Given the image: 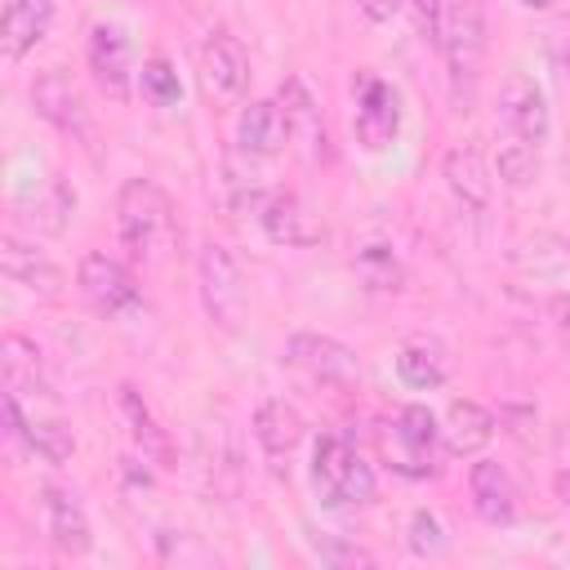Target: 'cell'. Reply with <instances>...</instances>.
I'll return each mask as SVG.
<instances>
[{
	"mask_svg": "<svg viewBox=\"0 0 570 570\" xmlns=\"http://www.w3.org/2000/svg\"><path fill=\"white\" fill-rule=\"evenodd\" d=\"M285 142H289V134H285L281 102L258 98V102L240 107V116H236V147L245 156H276Z\"/></svg>",
	"mask_w": 570,
	"mask_h": 570,
	"instance_id": "cb8c5ba5",
	"label": "cell"
},
{
	"mask_svg": "<svg viewBox=\"0 0 570 570\" xmlns=\"http://www.w3.org/2000/svg\"><path fill=\"white\" fill-rule=\"evenodd\" d=\"M71 214H76V187H71L67 178H49L45 191L22 205V223H27L31 232H45V236L67 232Z\"/></svg>",
	"mask_w": 570,
	"mask_h": 570,
	"instance_id": "484cf974",
	"label": "cell"
},
{
	"mask_svg": "<svg viewBox=\"0 0 570 570\" xmlns=\"http://www.w3.org/2000/svg\"><path fill=\"white\" fill-rule=\"evenodd\" d=\"M254 218L263 223L267 240H276L285 249H307V245H316L325 236V227L316 223V214L294 191H267V200H263V209Z\"/></svg>",
	"mask_w": 570,
	"mask_h": 570,
	"instance_id": "5bb4252c",
	"label": "cell"
},
{
	"mask_svg": "<svg viewBox=\"0 0 570 570\" xmlns=\"http://www.w3.org/2000/svg\"><path fill=\"white\" fill-rule=\"evenodd\" d=\"M468 490H472V508L485 525H512L517 521V485L499 463H490V459L472 463Z\"/></svg>",
	"mask_w": 570,
	"mask_h": 570,
	"instance_id": "d6986e66",
	"label": "cell"
},
{
	"mask_svg": "<svg viewBox=\"0 0 570 570\" xmlns=\"http://www.w3.org/2000/svg\"><path fill=\"white\" fill-rule=\"evenodd\" d=\"M200 89L214 107H236L249 89V53L232 31H209L196 53Z\"/></svg>",
	"mask_w": 570,
	"mask_h": 570,
	"instance_id": "5b68a950",
	"label": "cell"
},
{
	"mask_svg": "<svg viewBox=\"0 0 570 570\" xmlns=\"http://www.w3.org/2000/svg\"><path fill=\"white\" fill-rule=\"evenodd\" d=\"M352 94H356V142L365 151H383L396 129H401V98L387 80L379 76H356L352 80Z\"/></svg>",
	"mask_w": 570,
	"mask_h": 570,
	"instance_id": "30bf717a",
	"label": "cell"
},
{
	"mask_svg": "<svg viewBox=\"0 0 570 570\" xmlns=\"http://www.w3.org/2000/svg\"><path fill=\"white\" fill-rule=\"evenodd\" d=\"M0 365H4V387L18 396H53V383L45 374V356L31 338L4 334L0 343Z\"/></svg>",
	"mask_w": 570,
	"mask_h": 570,
	"instance_id": "44dd1931",
	"label": "cell"
},
{
	"mask_svg": "<svg viewBox=\"0 0 570 570\" xmlns=\"http://www.w3.org/2000/svg\"><path fill=\"white\" fill-rule=\"evenodd\" d=\"M196 285H200V303L205 316L218 330H236L245 316V281H240V263L232 258L227 245L205 240L196 254Z\"/></svg>",
	"mask_w": 570,
	"mask_h": 570,
	"instance_id": "277c9868",
	"label": "cell"
},
{
	"mask_svg": "<svg viewBox=\"0 0 570 570\" xmlns=\"http://www.w3.org/2000/svg\"><path fill=\"white\" fill-rule=\"evenodd\" d=\"M138 89L151 107H178L183 102V80H178L169 58H147L138 71Z\"/></svg>",
	"mask_w": 570,
	"mask_h": 570,
	"instance_id": "4dcf8cb0",
	"label": "cell"
},
{
	"mask_svg": "<svg viewBox=\"0 0 570 570\" xmlns=\"http://www.w3.org/2000/svg\"><path fill=\"white\" fill-rule=\"evenodd\" d=\"M512 263L521 272H534V276H557V272L570 267V245L557 240V236H534V240L512 249Z\"/></svg>",
	"mask_w": 570,
	"mask_h": 570,
	"instance_id": "f546056e",
	"label": "cell"
},
{
	"mask_svg": "<svg viewBox=\"0 0 570 570\" xmlns=\"http://www.w3.org/2000/svg\"><path fill=\"white\" fill-rule=\"evenodd\" d=\"M40 508H45V525H49V543L62 552V557H85L94 548V530H89V517L80 508V499L62 485H45L40 490Z\"/></svg>",
	"mask_w": 570,
	"mask_h": 570,
	"instance_id": "9a60e30c",
	"label": "cell"
},
{
	"mask_svg": "<svg viewBox=\"0 0 570 570\" xmlns=\"http://www.w3.org/2000/svg\"><path fill=\"white\" fill-rule=\"evenodd\" d=\"M285 361L294 370H303L316 383H356L361 379V361L347 343L330 338V334H289L285 338Z\"/></svg>",
	"mask_w": 570,
	"mask_h": 570,
	"instance_id": "9c48e42d",
	"label": "cell"
},
{
	"mask_svg": "<svg viewBox=\"0 0 570 570\" xmlns=\"http://www.w3.org/2000/svg\"><path fill=\"white\" fill-rule=\"evenodd\" d=\"M396 374H401L405 387L432 392V387H441V383L450 379V356H445V347H441L436 338L414 334V338H405L401 352H396Z\"/></svg>",
	"mask_w": 570,
	"mask_h": 570,
	"instance_id": "d4e9b609",
	"label": "cell"
},
{
	"mask_svg": "<svg viewBox=\"0 0 570 570\" xmlns=\"http://www.w3.org/2000/svg\"><path fill=\"white\" fill-rule=\"evenodd\" d=\"M548 312H552V321H557V334L570 343V298H552Z\"/></svg>",
	"mask_w": 570,
	"mask_h": 570,
	"instance_id": "8d00e7d4",
	"label": "cell"
},
{
	"mask_svg": "<svg viewBox=\"0 0 570 570\" xmlns=\"http://www.w3.org/2000/svg\"><path fill=\"white\" fill-rule=\"evenodd\" d=\"M499 125H503L508 138H521V142H534V147L548 142V134H552L548 98L530 76L512 71L503 80V89H499Z\"/></svg>",
	"mask_w": 570,
	"mask_h": 570,
	"instance_id": "ba28073f",
	"label": "cell"
},
{
	"mask_svg": "<svg viewBox=\"0 0 570 570\" xmlns=\"http://www.w3.org/2000/svg\"><path fill=\"white\" fill-rule=\"evenodd\" d=\"M31 107H36L40 120H49L58 134H67V138H76V142H85V138L94 134V129H89V111H85L76 85H71L58 67H49V71H40V76L31 80Z\"/></svg>",
	"mask_w": 570,
	"mask_h": 570,
	"instance_id": "8fae6325",
	"label": "cell"
},
{
	"mask_svg": "<svg viewBox=\"0 0 570 570\" xmlns=\"http://www.w3.org/2000/svg\"><path fill=\"white\" fill-rule=\"evenodd\" d=\"M494 441V414L481 401H454L445 423H441V445L454 459H468Z\"/></svg>",
	"mask_w": 570,
	"mask_h": 570,
	"instance_id": "7402d4cb",
	"label": "cell"
},
{
	"mask_svg": "<svg viewBox=\"0 0 570 570\" xmlns=\"http://www.w3.org/2000/svg\"><path fill=\"white\" fill-rule=\"evenodd\" d=\"M85 58H89L94 85H98L111 102H125V98H129V85H134V67H129V40H125V31L111 27V22H94V27H89Z\"/></svg>",
	"mask_w": 570,
	"mask_h": 570,
	"instance_id": "7c38bea8",
	"label": "cell"
},
{
	"mask_svg": "<svg viewBox=\"0 0 570 570\" xmlns=\"http://www.w3.org/2000/svg\"><path fill=\"white\" fill-rule=\"evenodd\" d=\"M356 9H361L370 22H392L396 9H401V0H356Z\"/></svg>",
	"mask_w": 570,
	"mask_h": 570,
	"instance_id": "d590c367",
	"label": "cell"
},
{
	"mask_svg": "<svg viewBox=\"0 0 570 570\" xmlns=\"http://www.w3.org/2000/svg\"><path fill=\"white\" fill-rule=\"evenodd\" d=\"M0 267H4V276H9L13 285H22V289H27V294H36V298H58V294L67 289L62 267H58V263H49L40 249H31V245L13 240V236H4V240H0Z\"/></svg>",
	"mask_w": 570,
	"mask_h": 570,
	"instance_id": "2e32d148",
	"label": "cell"
},
{
	"mask_svg": "<svg viewBox=\"0 0 570 570\" xmlns=\"http://www.w3.org/2000/svg\"><path fill=\"white\" fill-rule=\"evenodd\" d=\"M254 441H258V450L281 468V459H289L294 445L303 441V414H298L289 401H281V396L263 401V405L254 410Z\"/></svg>",
	"mask_w": 570,
	"mask_h": 570,
	"instance_id": "ffe728a7",
	"label": "cell"
},
{
	"mask_svg": "<svg viewBox=\"0 0 570 570\" xmlns=\"http://www.w3.org/2000/svg\"><path fill=\"white\" fill-rule=\"evenodd\" d=\"M316 557L330 561V566H374V557L365 548H352V543H338V539H325V534H307Z\"/></svg>",
	"mask_w": 570,
	"mask_h": 570,
	"instance_id": "836d02e7",
	"label": "cell"
},
{
	"mask_svg": "<svg viewBox=\"0 0 570 570\" xmlns=\"http://www.w3.org/2000/svg\"><path fill=\"white\" fill-rule=\"evenodd\" d=\"M445 9H450V0H414V18H419V31H423V40H432V45H441V27H445Z\"/></svg>",
	"mask_w": 570,
	"mask_h": 570,
	"instance_id": "e575fe53",
	"label": "cell"
},
{
	"mask_svg": "<svg viewBox=\"0 0 570 570\" xmlns=\"http://www.w3.org/2000/svg\"><path fill=\"white\" fill-rule=\"evenodd\" d=\"M441 53H445V76H450V98L459 111H468L481 62H485V4L481 0H450L445 27H441Z\"/></svg>",
	"mask_w": 570,
	"mask_h": 570,
	"instance_id": "7a4b0ae2",
	"label": "cell"
},
{
	"mask_svg": "<svg viewBox=\"0 0 570 570\" xmlns=\"http://www.w3.org/2000/svg\"><path fill=\"white\" fill-rule=\"evenodd\" d=\"M436 445H441V423L432 419L428 405H405L392 423L387 436V459L405 476H436Z\"/></svg>",
	"mask_w": 570,
	"mask_h": 570,
	"instance_id": "52a82bcc",
	"label": "cell"
},
{
	"mask_svg": "<svg viewBox=\"0 0 570 570\" xmlns=\"http://www.w3.org/2000/svg\"><path fill=\"white\" fill-rule=\"evenodd\" d=\"M525 9H552V0H521Z\"/></svg>",
	"mask_w": 570,
	"mask_h": 570,
	"instance_id": "f35d334b",
	"label": "cell"
},
{
	"mask_svg": "<svg viewBox=\"0 0 570 570\" xmlns=\"http://www.w3.org/2000/svg\"><path fill=\"white\" fill-rule=\"evenodd\" d=\"M276 102H281V116H285V134L303 151V160H321L325 120H321V107H316V94L307 89V80L303 76H285L281 89H276Z\"/></svg>",
	"mask_w": 570,
	"mask_h": 570,
	"instance_id": "4fadbf2b",
	"label": "cell"
},
{
	"mask_svg": "<svg viewBox=\"0 0 570 570\" xmlns=\"http://www.w3.org/2000/svg\"><path fill=\"white\" fill-rule=\"evenodd\" d=\"M441 174H445V187L454 191V200L463 209H490L494 174H490V165L481 160L476 147H450L445 160H441Z\"/></svg>",
	"mask_w": 570,
	"mask_h": 570,
	"instance_id": "ac0fdd59",
	"label": "cell"
},
{
	"mask_svg": "<svg viewBox=\"0 0 570 570\" xmlns=\"http://www.w3.org/2000/svg\"><path fill=\"white\" fill-rule=\"evenodd\" d=\"M352 267H356V276H361V285L370 294H396L405 285V267L392 254V245H365V249H356Z\"/></svg>",
	"mask_w": 570,
	"mask_h": 570,
	"instance_id": "83f0119b",
	"label": "cell"
},
{
	"mask_svg": "<svg viewBox=\"0 0 570 570\" xmlns=\"http://www.w3.org/2000/svg\"><path fill=\"white\" fill-rule=\"evenodd\" d=\"M76 285L85 294V303L98 312V316H129L142 307V294L129 276V267L111 254H85L80 267H76Z\"/></svg>",
	"mask_w": 570,
	"mask_h": 570,
	"instance_id": "8992f818",
	"label": "cell"
},
{
	"mask_svg": "<svg viewBox=\"0 0 570 570\" xmlns=\"http://www.w3.org/2000/svg\"><path fill=\"white\" fill-rule=\"evenodd\" d=\"M557 494H561V503L570 508V472H561V476H557Z\"/></svg>",
	"mask_w": 570,
	"mask_h": 570,
	"instance_id": "74e56055",
	"label": "cell"
},
{
	"mask_svg": "<svg viewBox=\"0 0 570 570\" xmlns=\"http://www.w3.org/2000/svg\"><path fill=\"white\" fill-rule=\"evenodd\" d=\"M156 548H160V557H165V561H178V566H187V561L209 566V561H214V552H209V548H200V543H196V534H183V530H160Z\"/></svg>",
	"mask_w": 570,
	"mask_h": 570,
	"instance_id": "d6a6232c",
	"label": "cell"
},
{
	"mask_svg": "<svg viewBox=\"0 0 570 570\" xmlns=\"http://www.w3.org/2000/svg\"><path fill=\"white\" fill-rule=\"evenodd\" d=\"M312 490L325 508H352V503L361 508V503H374L379 485H374L370 463L352 450V441L325 432L312 445Z\"/></svg>",
	"mask_w": 570,
	"mask_h": 570,
	"instance_id": "3957f363",
	"label": "cell"
},
{
	"mask_svg": "<svg viewBox=\"0 0 570 570\" xmlns=\"http://www.w3.org/2000/svg\"><path fill=\"white\" fill-rule=\"evenodd\" d=\"M116 227H120L125 249H134L138 258L165 254L174 245V236H178L174 205L151 178H129L116 191Z\"/></svg>",
	"mask_w": 570,
	"mask_h": 570,
	"instance_id": "6da1fadb",
	"label": "cell"
},
{
	"mask_svg": "<svg viewBox=\"0 0 570 570\" xmlns=\"http://www.w3.org/2000/svg\"><path fill=\"white\" fill-rule=\"evenodd\" d=\"M494 169H499V178H503L512 191H525V187L539 178V147L503 134V138H499V156H494Z\"/></svg>",
	"mask_w": 570,
	"mask_h": 570,
	"instance_id": "f1b7e54d",
	"label": "cell"
},
{
	"mask_svg": "<svg viewBox=\"0 0 570 570\" xmlns=\"http://www.w3.org/2000/svg\"><path fill=\"white\" fill-rule=\"evenodd\" d=\"M116 410H120V419H125V428H129L134 445L142 450V463L174 468L169 432L156 423V414H151V405L142 401V392H138V387H129V383H120V387H116Z\"/></svg>",
	"mask_w": 570,
	"mask_h": 570,
	"instance_id": "e0dca14e",
	"label": "cell"
},
{
	"mask_svg": "<svg viewBox=\"0 0 570 570\" xmlns=\"http://www.w3.org/2000/svg\"><path fill=\"white\" fill-rule=\"evenodd\" d=\"M18 441H27L31 454H40L45 463H67L76 454V436L62 419H27L22 414V428H18Z\"/></svg>",
	"mask_w": 570,
	"mask_h": 570,
	"instance_id": "4316f807",
	"label": "cell"
},
{
	"mask_svg": "<svg viewBox=\"0 0 570 570\" xmlns=\"http://www.w3.org/2000/svg\"><path fill=\"white\" fill-rule=\"evenodd\" d=\"M405 539H410V552L414 557H441L445 552V525L436 521V512H428V508H419V512H410V525H405Z\"/></svg>",
	"mask_w": 570,
	"mask_h": 570,
	"instance_id": "1f68e13d",
	"label": "cell"
},
{
	"mask_svg": "<svg viewBox=\"0 0 570 570\" xmlns=\"http://www.w3.org/2000/svg\"><path fill=\"white\" fill-rule=\"evenodd\" d=\"M53 27V0H9L4 4V58L22 62Z\"/></svg>",
	"mask_w": 570,
	"mask_h": 570,
	"instance_id": "603a6c76",
	"label": "cell"
}]
</instances>
